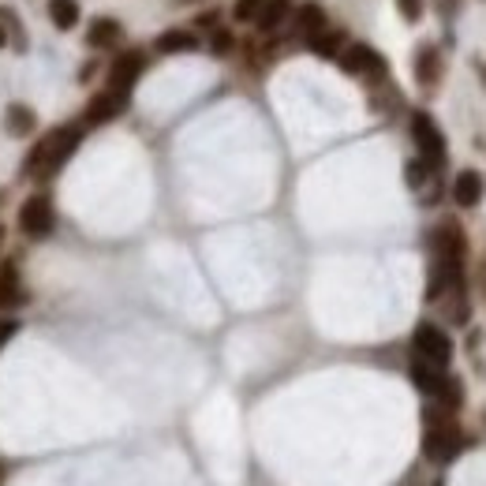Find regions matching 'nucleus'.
Here are the masks:
<instances>
[{"label":"nucleus","mask_w":486,"mask_h":486,"mask_svg":"<svg viewBox=\"0 0 486 486\" xmlns=\"http://www.w3.org/2000/svg\"><path fill=\"white\" fill-rule=\"evenodd\" d=\"M79 143H83V128H75V124L53 128L46 139H37V146L26 153L23 173L26 176H57L64 169V161L79 150Z\"/></svg>","instance_id":"1"},{"label":"nucleus","mask_w":486,"mask_h":486,"mask_svg":"<svg viewBox=\"0 0 486 486\" xmlns=\"http://www.w3.org/2000/svg\"><path fill=\"white\" fill-rule=\"evenodd\" d=\"M464 434H460V427H457V419L449 416V412H438V408H427V430H423V457L430 460V464H449V460H457L460 457V449H464Z\"/></svg>","instance_id":"2"},{"label":"nucleus","mask_w":486,"mask_h":486,"mask_svg":"<svg viewBox=\"0 0 486 486\" xmlns=\"http://www.w3.org/2000/svg\"><path fill=\"white\" fill-rule=\"evenodd\" d=\"M412 348H416L419 359L434 363V367H441V371L453 363V341L441 326H434V322H419L416 333H412Z\"/></svg>","instance_id":"3"},{"label":"nucleus","mask_w":486,"mask_h":486,"mask_svg":"<svg viewBox=\"0 0 486 486\" xmlns=\"http://www.w3.org/2000/svg\"><path fill=\"white\" fill-rule=\"evenodd\" d=\"M412 143H416L419 157L427 161L430 169H438L441 161H445V135H441V128L434 124L430 112H412Z\"/></svg>","instance_id":"4"},{"label":"nucleus","mask_w":486,"mask_h":486,"mask_svg":"<svg viewBox=\"0 0 486 486\" xmlns=\"http://www.w3.org/2000/svg\"><path fill=\"white\" fill-rule=\"evenodd\" d=\"M19 228L30 239H46L57 228V210H53V198L49 195H30L23 206H19Z\"/></svg>","instance_id":"5"},{"label":"nucleus","mask_w":486,"mask_h":486,"mask_svg":"<svg viewBox=\"0 0 486 486\" xmlns=\"http://www.w3.org/2000/svg\"><path fill=\"white\" fill-rule=\"evenodd\" d=\"M337 64H341L344 75H375V79H378V75L389 71L386 57L375 53L367 42H348V46L337 53Z\"/></svg>","instance_id":"6"},{"label":"nucleus","mask_w":486,"mask_h":486,"mask_svg":"<svg viewBox=\"0 0 486 486\" xmlns=\"http://www.w3.org/2000/svg\"><path fill=\"white\" fill-rule=\"evenodd\" d=\"M146 71V53H139V49H124L116 60H112V68H109V87L112 90H128L132 94V87L139 83V75Z\"/></svg>","instance_id":"7"},{"label":"nucleus","mask_w":486,"mask_h":486,"mask_svg":"<svg viewBox=\"0 0 486 486\" xmlns=\"http://www.w3.org/2000/svg\"><path fill=\"white\" fill-rule=\"evenodd\" d=\"M124 109H128V90H112V87H105V90L94 94L90 105H87V124H90V128L109 124V120H116Z\"/></svg>","instance_id":"8"},{"label":"nucleus","mask_w":486,"mask_h":486,"mask_svg":"<svg viewBox=\"0 0 486 486\" xmlns=\"http://www.w3.org/2000/svg\"><path fill=\"white\" fill-rule=\"evenodd\" d=\"M482 195H486V180L475 169L457 173V180H453V202H457V206L471 210V206H479V202H482Z\"/></svg>","instance_id":"9"},{"label":"nucleus","mask_w":486,"mask_h":486,"mask_svg":"<svg viewBox=\"0 0 486 486\" xmlns=\"http://www.w3.org/2000/svg\"><path fill=\"white\" fill-rule=\"evenodd\" d=\"M120 42H124V26H120L112 16H101V19L90 23V30H87V46L90 49H112Z\"/></svg>","instance_id":"10"},{"label":"nucleus","mask_w":486,"mask_h":486,"mask_svg":"<svg viewBox=\"0 0 486 486\" xmlns=\"http://www.w3.org/2000/svg\"><path fill=\"white\" fill-rule=\"evenodd\" d=\"M19 303H26L19 269H16V262H5L0 266V311H16Z\"/></svg>","instance_id":"11"},{"label":"nucleus","mask_w":486,"mask_h":486,"mask_svg":"<svg viewBox=\"0 0 486 486\" xmlns=\"http://www.w3.org/2000/svg\"><path fill=\"white\" fill-rule=\"evenodd\" d=\"M408 375H412L416 389H419V393H427V396H438V389H441V382H445V371H441V367H434V363H427V359H419V355H412Z\"/></svg>","instance_id":"12"},{"label":"nucleus","mask_w":486,"mask_h":486,"mask_svg":"<svg viewBox=\"0 0 486 486\" xmlns=\"http://www.w3.org/2000/svg\"><path fill=\"white\" fill-rule=\"evenodd\" d=\"M153 49L165 53V57H176V53H195L198 49V37L191 30H165L153 37Z\"/></svg>","instance_id":"13"},{"label":"nucleus","mask_w":486,"mask_h":486,"mask_svg":"<svg viewBox=\"0 0 486 486\" xmlns=\"http://www.w3.org/2000/svg\"><path fill=\"white\" fill-rule=\"evenodd\" d=\"M438 75H441V57L434 46H423L416 53V79H419V87H438Z\"/></svg>","instance_id":"14"},{"label":"nucleus","mask_w":486,"mask_h":486,"mask_svg":"<svg viewBox=\"0 0 486 486\" xmlns=\"http://www.w3.org/2000/svg\"><path fill=\"white\" fill-rule=\"evenodd\" d=\"M307 46H311V53H314V57L337 60V53L344 49V34H337V30H318V34H311V37H307Z\"/></svg>","instance_id":"15"},{"label":"nucleus","mask_w":486,"mask_h":486,"mask_svg":"<svg viewBox=\"0 0 486 486\" xmlns=\"http://www.w3.org/2000/svg\"><path fill=\"white\" fill-rule=\"evenodd\" d=\"M296 26H300V34H318V30H326V8L318 5V0H307V5H300L296 8Z\"/></svg>","instance_id":"16"},{"label":"nucleus","mask_w":486,"mask_h":486,"mask_svg":"<svg viewBox=\"0 0 486 486\" xmlns=\"http://www.w3.org/2000/svg\"><path fill=\"white\" fill-rule=\"evenodd\" d=\"M5 128H8V135H34L37 116H34L30 105H8V112H5Z\"/></svg>","instance_id":"17"},{"label":"nucleus","mask_w":486,"mask_h":486,"mask_svg":"<svg viewBox=\"0 0 486 486\" xmlns=\"http://www.w3.org/2000/svg\"><path fill=\"white\" fill-rule=\"evenodd\" d=\"M289 16H292V0H266L255 23H259V30H277Z\"/></svg>","instance_id":"18"},{"label":"nucleus","mask_w":486,"mask_h":486,"mask_svg":"<svg viewBox=\"0 0 486 486\" xmlns=\"http://www.w3.org/2000/svg\"><path fill=\"white\" fill-rule=\"evenodd\" d=\"M49 19L57 30H75L79 23V0H49Z\"/></svg>","instance_id":"19"},{"label":"nucleus","mask_w":486,"mask_h":486,"mask_svg":"<svg viewBox=\"0 0 486 486\" xmlns=\"http://www.w3.org/2000/svg\"><path fill=\"white\" fill-rule=\"evenodd\" d=\"M445 412H457L460 404H464V386H460V378H453V375H445V382H441V389H438V396H434Z\"/></svg>","instance_id":"20"},{"label":"nucleus","mask_w":486,"mask_h":486,"mask_svg":"<svg viewBox=\"0 0 486 486\" xmlns=\"http://www.w3.org/2000/svg\"><path fill=\"white\" fill-rule=\"evenodd\" d=\"M427 173H434V169L427 165L423 157H412L408 165H404V180H408V187H423L427 184Z\"/></svg>","instance_id":"21"},{"label":"nucleus","mask_w":486,"mask_h":486,"mask_svg":"<svg viewBox=\"0 0 486 486\" xmlns=\"http://www.w3.org/2000/svg\"><path fill=\"white\" fill-rule=\"evenodd\" d=\"M262 5H266V0H236V5H232V16H236L239 23H255L259 12H262Z\"/></svg>","instance_id":"22"},{"label":"nucleus","mask_w":486,"mask_h":486,"mask_svg":"<svg viewBox=\"0 0 486 486\" xmlns=\"http://www.w3.org/2000/svg\"><path fill=\"white\" fill-rule=\"evenodd\" d=\"M423 8H427V0H396V12H400L404 23H419Z\"/></svg>","instance_id":"23"},{"label":"nucleus","mask_w":486,"mask_h":486,"mask_svg":"<svg viewBox=\"0 0 486 486\" xmlns=\"http://www.w3.org/2000/svg\"><path fill=\"white\" fill-rule=\"evenodd\" d=\"M232 46H236V37H232L228 30H214V37H210V53H214V57H228Z\"/></svg>","instance_id":"24"},{"label":"nucleus","mask_w":486,"mask_h":486,"mask_svg":"<svg viewBox=\"0 0 486 486\" xmlns=\"http://www.w3.org/2000/svg\"><path fill=\"white\" fill-rule=\"evenodd\" d=\"M16 333H19V318H0V348H5Z\"/></svg>","instance_id":"25"},{"label":"nucleus","mask_w":486,"mask_h":486,"mask_svg":"<svg viewBox=\"0 0 486 486\" xmlns=\"http://www.w3.org/2000/svg\"><path fill=\"white\" fill-rule=\"evenodd\" d=\"M457 5H460V0H438V8H441V16H453V12H457Z\"/></svg>","instance_id":"26"},{"label":"nucleus","mask_w":486,"mask_h":486,"mask_svg":"<svg viewBox=\"0 0 486 486\" xmlns=\"http://www.w3.org/2000/svg\"><path fill=\"white\" fill-rule=\"evenodd\" d=\"M217 23V12H206V16H198V26H214Z\"/></svg>","instance_id":"27"},{"label":"nucleus","mask_w":486,"mask_h":486,"mask_svg":"<svg viewBox=\"0 0 486 486\" xmlns=\"http://www.w3.org/2000/svg\"><path fill=\"white\" fill-rule=\"evenodd\" d=\"M475 71L482 75V87H486V64H482V60H475Z\"/></svg>","instance_id":"28"},{"label":"nucleus","mask_w":486,"mask_h":486,"mask_svg":"<svg viewBox=\"0 0 486 486\" xmlns=\"http://www.w3.org/2000/svg\"><path fill=\"white\" fill-rule=\"evenodd\" d=\"M8 46V34H5V26H0V49H5Z\"/></svg>","instance_id":"29"},{"label":"nucleus","mask_w":486,"mask_h":486,"mask_svg":"<svg viewBox=\"0 0 486 486\" xmlns=\"http://www.w3.org/2000/svg\"><path fill=\"white\" fill-rule=\"evenodd\" d=\"M180 5H195V0H180Z\"/></svg>","instance_id":"30"},{"label":"nucleus","mask_w":486,"mask_h":486,"mask_svg":"<svg viewBox=\"0 0 486 486\" xmlns=\"http://www.w3.org/2000/svg\"><path fill=\"white\" fill-rule=\"evenodd\" d=\"M0 479H5V464H0Z\"/></svg>","instance_id":"31"}]
</instances>
